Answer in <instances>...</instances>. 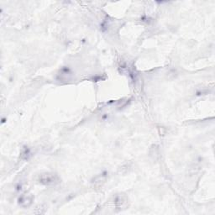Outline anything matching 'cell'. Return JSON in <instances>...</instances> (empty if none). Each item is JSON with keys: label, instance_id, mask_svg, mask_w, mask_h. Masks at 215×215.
Wrapping results in <instances>:
<instances>
[{"label": "cell", "instance_id": "1", "mask_svg": "<svg viewBox=\"0 0 215 215\" xmlns=\"http://www.w3.org/2000/svg\"><path fill=\"white\" fill-rule=\"evenodd\" d=\"M32 200V196H23L21 197V198H19V204H21L24 207H28L29 205L31 204Z\"/></svg>", "mask_w": 215, "mask_h": 215}, {"label": "cell", "instance_id": "2", "mask_svg": "<svg viewBox=\"0 0 215 215\" xmlns=\"http://www.w3.org/2000/svg\"><path fill=\"white\" fill-rule=\"evenodd\" d=\"M43 177L45 178L44 180H42L44 182H45V184H52V183H55V176L54 175H50V174H45V176H43Z\"/></svg>", "mask_w": 215, "mask_h": 215}]
</instances>
